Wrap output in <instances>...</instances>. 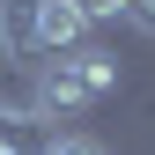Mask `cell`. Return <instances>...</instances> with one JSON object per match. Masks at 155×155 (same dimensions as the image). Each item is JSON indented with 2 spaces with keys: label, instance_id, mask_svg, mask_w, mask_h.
Listing matches in <instances>:
<instances>
[{
  "label": "cell",
  "instance_id": "5b68a950",
  "mask_svg": "<svg viewBox=\"0 0 155 155\" xmlns=\"http://www.w3.org/2000/svg\"><path fill=\"white\" fill-rule=\"evenodd\" d=\"M45 155H111V148H104V140H89V133H52Z\"/></svg>",
  "mask_w": 155,
  "mask_h": 155
},
{
  "label": "cell",
  "instance_id": "3957f363",
  "mask_svg": "<svg viewBox=\"0 0 155 155\" xmlns=\"http://www.w3.org/2000/svg\"><path fill=\"white\" fill-rule=\"evenodd\" d=\"M37 37H45V59H67L89 45V15L74 0H37Z\"/></svg>",
  "mask_w": 155,
  "mask_h": 155
},
{
  "label": "cell",
  "instance_id": "8992f818",
  "mask_svg": "<svg viewBox=\"0 0 155 155\" xmlns=\"http://www.w3.org/2000/svg\"><path fill=\"white\" fill-rule=\"evenodd\" d=\"M74 8H81V15H89V30H96V22H126L133 0H74Z\"/></svg>",
  "mask_w": 155,
  "mask_h": 155
},
{
  "label": "cell",
  "instance_id": "6da1fadb",
  "mask_svg": "<svg viewBox=\"0 0 155 155\" xmlns=\"http://www.w3.org/2000/svg\"><path fill=\"white\" fill-rule=\"evenodd\" d=\"M89 104H96V89H89V74L74 67V52L67 59H45L30 74V111L45 126H59V118H74V111H89Z\"/></svg>",
  "mask_w": 155,
  "mask_h": 155
},
{
  "label": "cell",
  "instance_id": "277c9868",
  "mask_svg": "<svg viewBox=\"0 0 155 155\" xmlns=\"http://www.w3.org/2000/svg\"><path fill=\"white\" fill-rule=\"evenodd\" d=\"M74 67L89 74V89H96V96H111V89H118V52H104V45H81V52H74Z\"/></svg>",
  "mask_w": 155,
  "mask_h": 155
},
{
  "label": "cell",
  "instance_id": "ba28073f",
  "mask_svg": "<svg viewBox=\"0 0 155 155\" xmlns=\"http://www.w3.org/2000/svg\"><path fill=\"white\" fill-rule=\"evenodd\" d=\"M0 155H22V148H8V140H0Z\"/></svg>",
  "mask_w": 155,
  "mask_h": 155
},
{
  "label": "cell",
  "instance_id": "7a4b0ae2",
  "mask_svg": "<svg viewBox=\"0 0 155 155\" xmlns=\"http://www.w3.org/2000/svg\"><path fill=\"white\" fill-rule=\"evenodd\" d=\"M0 59L15 74L45 67V37H37V0H0Z\"/></svg>",
  "mask_w": 155,
  "mask_h": 155
},
{
  "label": "cell",
  "instance_id": "52a82bcc",
  "mask_svg": "<svg viewBox=\"0 0 155 155\" xmlns=\"http://www.w3.org/2000/svg\"><path fill=\"white\" fill-rule=\"evenodd\" d=\"M126 22L140 30V37H155V0H133V8H126Z\"/></svg>",
  "mask_w": 155,
  "mask_h": 155
}]
</instances>
